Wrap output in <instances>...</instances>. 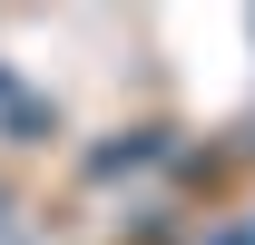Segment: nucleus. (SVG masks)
I'll use <instances>...</instances> for the list:
<instances>
[{
  "mask_svg": "<svg viewBox=\"0 0 255 245\" xmlns=\"http://www.w3.org/2000/svg\"><path fill=\"white\" fill-rule=\"evenodd\" d=\"M216 245H255V226H236V236H216Z\"/></svg>",
  "mask_w": 255,
  "mask_h": 245,
  "instance_id": "f257e3e1",
  "label": "nucleus"
}]
</instances>
